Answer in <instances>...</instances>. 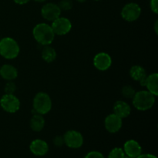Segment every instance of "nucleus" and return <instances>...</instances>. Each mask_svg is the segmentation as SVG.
Segmentation results:
<instances>
[{
	"label": "nucleus",
	"instance_id": "nucleus-14",
	"mask_svg": "<svg viewBox=\"0 0 158 158\" xmlns=\"http://www.w3.org/2000/svg\"><path fill=\"white\" fill-rule=\"evenodd\" d=\"M114 114L121 119L129 117L131 113V108L127 102L118 100L114 105Z\"/></svg>",
	"mask_w": 158,
	"mask_h": 158
},
{
	"label": "nucleus",
	"instance_id": "nucleus-4",
	"mask_svg": "<svg viewBox=\"0 0 158 158\" xmlns=\"http://www.w3.org/2000/svg\"><path fill=\"white\" fill-rule=\"evenodd\" d=\"M32 106V110L36 114L44 115L48 114L52 109V100L46 93L40 92L34 97Z\"/></svg>",
	"mask_w": 158,
	"mask_h": 158
},
{
	"label": "nucleus",
	"instance_id": "nucleus-26",
	"mask_svg": "<svg viewBox=\"0 0 158 158\" xmlns=\"http://www.w3.org/2000/svg\"><path fill=\"white\" fill-rule=\"evenodd\" d=\"M150 6H151V9L152 10V12H154L155 14L158 13L157 0H151Z\"/></svg>",
	"mask_w": 158,
	"mask_h": 158
},
{
	"label": "nucleus",
	"instance_id": "nucleus-9",
	"mask_svg": "<svg viewBox=\"0 0 158 158\" xmlns=\"http://www.w3.org/2000/svg\"><path fill=\"white\" fill-rule=\"evenodd\" d=\"M61 14V9L55 3H46L42 7L41 15L47 21L52 22L59 18Z\"/></svg>",
	"mask_w": 158,
	"mask_h": 158
},
{
	"label": "nucleus",
	"instance_id": "nucleus-2",
	"mask_svg": "<svg viewBox=\"0 0 158 158\" xmlns=\"http://www.w3.org/2000/svg\"><path fill=\"white\" fill-rule=\"evenodd\" d=\"M155 103V96L148 90L136 92L133 97V105L140 111H146L151 109Z\"/></svg>",
	"mask_w": 158,
	"mask_h": 158
},
{
	"label": "nucleus",
	"instance_id": "nucleus-19",
	"mask_svg": "<svg viewBox=\"0 0 158 158\" xmlns=\"http://www.w3.org/2000/svg\"><path fill=\"white\" fill-rule=\"evenodd\" d=\"M42 58L46 63H52L56 58V52L52 47L49 46V45L44 46L42 50Z\"/></svg>",
	"mask_w": 158,
	"mask_h": 158
},
{
	"label": "nucleus",
	"instance_id": "nucleus-1",
	"mask_svg": "<svg viewBox=\"0 0 158 158\" xmlns=\"http://www.w3.org/2000/svg\"><path fill=\"white\" fill-rule=\"evenodd\" d=\"M32 35L35 41L43 46L50 45L55 39L51 26L45 23L37 24L32 29Z\"/></svg>",
	"mask_w": 158,
	"mask_h": 158
},
{
	"label": "nucleus",
	"instance_id": "nucleus-27",
	"mask_svg": "<svg viewBox=\"0 0 158 158\" xmlns=\"http://www.w3.org/2000/svg\"><path fill=\"white\" fill-rule=\"evenodd\" d=\"M137 158H157V157L154 155H152V154H141Z\"/></svg>",
	"mask_w": 158,
	"mask_h": 158
},
{
	"label": "nucleus",
	"instance_id": "nucleus-25",
	"mask_svg": "<svg viewBox=\"0 0 158 158\" xmlns=\"http://www.w3.org/2000/svg\"><path fill=\"white\" fill-rule=\"evenodd\" d=\"M53 143L55 146L58 147V148H60V147L63 146L64 144V139H63V137H62V136H56V137H54Z\"/></svg>",
	"mask_w": 158,
	"mask_h": 158
},
{
	"label": "nucleus",
	"instance_id": "nucleus-18",
	"mask_svg": "<svg viewBox=\"0 0 158 158\" xmlns=\"http://www.w3.org/2000/svg\"><path fill=\"white\" fill-rule=\"evenodd\" d=\"M31 129L35 132H40L44 128L45 120L43 115L40 114H33L29 122Z\"/></svg>",
	"mask_w": 158,
	"mask_h": 158
},
{
	"label": "nucleus",
	"instance_id": "nucleus-5",
	"mask_svg": "<svg viewBox=\"0 0 158 158\" xmlns=\"http://www.w3.org/2000/svg\"><path fill=\"white\" fill-rule=\"evenodd\" d=\"M0 106L6 112L14 114L19 110L20 101L14 94H5L0 99Z\"/></svg>",
	"mask_w": 158,
	"mask_h": 158
},
{
	"label": "nucleus",
	"instance_id": "nucleus-13",
	"mask_svg": "<svg viewBox=\"0 0 158 158\" xmlns=\"http://www.w3.org/2000/svg\"><path fill=\"white\" fill-rule=\"evenodd\" d=\"M30 151L35 156H44L49 151V145L45 140L35 139L32 140L29 146Z\"/></svg>",
	"mask_w": 158,
	"mask_h": 158
},
{
	"label": "nucleus",
	"instance_id": "nucleus-20",
	"mask_svg": "<svg viewBox=\"0 0 158 158\" xmlns=\"http://www.w3.org/2000/svg\"><path fill=\"white\" fill-rule=\"evenodd\" d=\"M136 94V91L133 86L130 85H126L121 89V94L124 98L133 99Z\"/></svg>",
	"mask_w": 158,
	"mask_h": 158
},
{
	"label": "nucleus",
	"instance_id": "nucleus-17",
	"mask_svg": "<svg viewBox=\"0 0 158 158\" xmlns=\"http://www.w3.org/2000/svg\"><path fill=\"white\" fill-rule=\"evenodd\" d=\"M130 76L134 80L137 82H141L142 80H145L147 77L146 70L143 67L139 65L133 66L130 69Z\"/></svg>",
	"mask_w": 158,
	"mask_h": 158
},
{
	"label": "nucleus",
	"instance_id": "nucleus-15",
	"mask_svg": "<svg viewBox=\"0 0 158 158\" xmlns=\"http://www.w3.org/2000/svg\"><path fill=\"white\" fill-rule=\"evenodd\" d=\"M0 76L4 80L12 81L18 77V70L12 65L4 64L0 67Z\"/></svg>",
	"mask_w": 158,
	"mask_h": 158
},
{
	"label": "nucleus",
	"instance_id": "nucleus-33",
	"mask_svg": "<svg viewBox=\"0 0 158 158\" xmlns=\"http://www.w3.org/2000/svg\"><path fill=\"white\" fill-rule=\"evenodd\" d=\"M95 1H100V0H95Z\"/></svg>",
	"mask_w": 158,
	"mask_h": 158
},
{
	"label": "nucleus",
	"instance_id": "nucleus-7",
	"mask_svg": "<svg viewBox=\"0 0 158 158\" xmlns=\"http://www.w3.org/2000/svg\"><path fill=\"white\" fill-rule=\"evenodd\" d=\"M51 27L55 35H64L70 32L72 23L69 19L60 16L52 21Z\"/></svg>",
	"mask_w": 158,
	"mask_h": 158
},
{
	"label": "nucleus",
	"instance_id": "nucleus-8",
	"mask_svg": "<svg viewBox=\"0 0 158 158\" xmlns=\"http://www.w3.org/2000/svg\"><path fill=\"white\" fill-rule=\"evenodd\" d=\"M64 143L69 148L77 149L81 148L83 143V137L79 131H68L63 136Z\"/></svg>",
	"mask_w": 158,
	"mask_h": 158
},
{
	"label": "nucleus",
	"instance_id": "nucleus-22",
	"mask_svg": "<svg viewBox=\"0 0 158 158\" xmlns=\"http://www.w3.org/2000/svg\"><path fill=\"white\" fill-rule=\"evenodd\" d=\"M58 6L61 11H69L73 8V2L71 0H61Z\"/></svg>",
	"mask_w": 158,
	"mask_h": 158
},
{
	"label": "nucleus",
	"instance_id": "nucleus-28",
	"mask_svg": "<svg viewBox=\"0 0 158 158\" xmlns=\"http://www.w3.org/2000/svg\"><path fill=\"white\" fill-rule=\"evenodd\" d=\"M14 2H15L16 4H19V5H24V4H26L27 2H29L30 0H13Z\"/></svg>",
	"mask_w": 158,
	"mask_h": 158
},
{
	"label": "nucleus",
	"instance_id": "nucleus-16",
	"mask_svg": "<svg viewBox=\"0 0 158 158\" xmlns=\"http://www.w3.org/2000/svg\"><path fill=\"white\" fill-rule=\"evenodd\" d=\"M145 86L148 91L157 97L158 95V74L157 73L147 76Z\"/></svg>",
	"mask_w": 158,
	"mask_h": 158
},
{
	"label": "nucleus",
	"instance_id": "nucleus-10",
	"mask_svg": "<svg viewBox=\"0 0 158 158\" xmlns=\"http://www.w3.org/2000/svg\"><path fill=\"white\" fill-rule=\"evenodd\" d=\"M112 64V59L108 53L101 52L97 53L94 58V65L98 70H107Z\"/></svg>",
	"mask_w": 158,
	"mask_h": 158
},
{
	"label": "nucleus",
	"instance_id": "nucleus-32",
	"mask_svg": "<svg viewBox=\"0 0 158 158\" xmlns=\"http://www.w3.org/2000/svg\"><path fill=\"white\" fill-rule=\"evenodd\" d=\"M125 158H133V157H127V156H126V157H125Z\"/></svg>",
	"mask_w": 158,
	"mask_h": 158
},
{
	"label": "nucleus",
	"instance_id": "nucleus-11",
	"mask_svg": "<svg viewBox=\"0 0 158 158\" xmlns=\"http://www.w3.org/2000/svg\"><path fill=\"white\" fill-rule=\"evenodd\" d=\"M104 125L105 128L108 132L111 134H115L121 129L123 121H122V119L118 116L114 114H111L105 118Z\"/></svg>",
	"mask_w": 158,
	"mask_h": 158
},
{
	"label": "nucleus",
	"instance_id": "nucleus-21",
	"mask_svg": "<svg viewBox=\"0 0 158 158\" xmlns=\"http://www.w3.org/2000/svg\"><path fill=\"white\" fill-rule=\"evenodd\" d=\"M126 155L122 148H115L110 152L108 158H125Z\"/></svg>",
	"mask_w": 158,
	"mask_h": 158
},
{
	"label": "nucleus",
	"instance_id": "nucleus-30",
	"mask_svg": "<svg viewBox=\"0 0 158 158\" xmlns=\"http://www.w3.org/2000/svg\"><path fill=\"white\" fill-rule=\"evenodd\" d=\"M35 2H44L46 0H34Z\"/></svg>",
	"mask_w": 158,
	"mask_h": 158
},
{
	"label": "nucleus",
	"instance_id": "nucleus-6",
	"mask_svg": "<svg viewBox=\"0 0 158 158\" xmlns=\"http://www.w3.org/2000/svg\"><path fill=\"white\" fill-rule=\"evenodd\" d=\"M141 14V8L138 4L134 2L127 3L121 10V16L125 21L134 22L140 17Z\"/></svg>",
	"mask_w": 158,
	"mask_h": 158
},
{
	"label": "nucleus",
	"instance_id": "nucleus-29",
	"mask_svg": "<svg viewBox=\"0 0 158 158\" xmlns=\"http://www.w3.org/2000/svg\"><path fill=\"white\" fill-rule=\"evenodd\" d=\"M157 24H158V21L155 22V26H154V30H155V32L157 34L158 32V28H157Z\"/></svg>",
	"mask_w": 158,
	"mask_h": 158
},
{
	"label": "nucleus",
	"instance_id": "nucleus-23",
	"mask_svg": "<svg viewBox=\"0 0 158 158\" xmlns=\"http://www.w3.org/2000/svg\"><path fill=\"white\" fill-rule=\"evenodd\" d=\"M6 94H14L15 91L16 90V86L15 83L12 81H9L6 83L4 88Z\"/></svg>",
	"mask_w": 158,
	"mask_h": 158
},
{
	"label": "nucleus",
	"instance_id": "nucleus-3",
	"mask_svg": "<svg viewBox=\"0 0 158 158\" xmlns=\"http://www.w3.org/2000/svg\"><path fill=\"white\" fill-rule=\"evenodd\" d=\"M19 46L14 39L5 37L0 40V55L7 60L16 58L19 54Z\"/></svg>",
	"mask_w": 158,
	"mask_h": 158
},
{
	"label": "nucleus",
	"instance_id": "nucleus-12",
	"mask_svg": "<svg viewBox=\"0 0 158 158\" xmlns=\"http://www.w3.org/2000/svg\"><path fill=\"white\" fill-rule=\"evenodd\" d=\"M123 151L127 157L137 158L142 154V148L137 141L129 140L123 145Z\"/></svg>",
	"mask_w": 158,
	"mask_h": 158
},
{
	"label": "nucleus",
	"instance_id": "nucleus-24",
	"mask_svg": "<svg viewBox=\"0 0 158 158\" xmlns=\"http://www.w3.org/2000/svg\"><path fill=\"white\" fill-rule=\"evenodd\" d=\"M84 158H104V156L99 151H90L88 153Z\"/></svg>",
	"mask_w": 158,
	"mask_h": 158
},
{
	"label": "nucleus",
	"instance_id": "nucleus-31",
	"mask_svg": "<svg viewBox=\"0 0 158 158\" xmlns=\"http://www.w3.org/2000/svg\"><path fill=\"white\" fill-rule=\"evenodd\" d=\"M77 2H86V0H77Z\"/></svg>",
	"mask_w": 158,
	"mask_h": 158
}]
</instances>
